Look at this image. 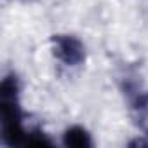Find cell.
<instances>
[{
	"mask_svg": "<svg viewBox=\"0 0 148 148\" xmlns=\"http://www.w3.org/2000/svg\"><path fill=\"white\" fill-rule=\"evenodd\" d=\"M49 45L52 58L64 68H79L87 61V47L75 33H54Z\"/></svg>",
	"mask_w": 148,
	"mask_h": 148,
	"instance_id": "2",
	"label": "cell"
},
{
	"mask_svg": "<svg viewBox=\"0 0 148 148\" xmlns=\"http://www.w3.org/2000/svg\"><path fill=\"white\" fill-rule=\"evenodd\" d=\"M54 141L49 138V134L40 127H28L25 146H52Z\"/></svg>",
	"mask_w": 148,
	"mask_h": 148,
	"instance_id": "4",
	"label": "cell"
},
{
	"mask_svg": "<svg viewBox=\"0 0 148 148\" xmlns=\"http://www.w3.org/2000/svg\"><path fill=\"white\" fill-rule=\"evenodd\" d=\"M25 2H28V0H25Z\"/></svg>",
	"mask_w": 148,
	"mask_h": 148,
	"instance_id": "6",
	"label": "cell"
},
{
	"mask_svg": "<svg viewBox=\"0 0 148 148\" xmlns=\"http://www.w3.org/2000/svg\"><path fill=\"white\" fill-rule=\"evenodd\" d=\"M61 145L66 148H92L96 145L92 132L82 124H71L61 132Z\"/></svg>",
	"mask_w": 148,
	"mask_h": 148,
	"instance_id": "3",
	"label": "cell"
},
{
	"mask_svg": "<svg viewBox=\"0 0 148 148\" xmlns=\"http://www.w3.org/2000/svg\"><path fill=\"white\" fill-rule=\"evenodd\" d=\"M28 125L21 105V80L7 71L0 82V141L4 146H25Z\"/></svg>",
	"mask_w": 148,
	"mask_h": 148,
	"instance_id": "1",
	"label": "cell"
},
{
	"mask_svg": "<svg viewBox=\"0 0 148 148\" xmlns=\"http://www.w3.org/2000/svg\"><path fill=\"white\" fill-rule=\"evenodd\" d=\"M131 108L136 113V119L141 120V125L146 127L148 125V92L136 94L132 103H131Z\"/></svg>",
	"mask_w": 148,
	"mask_h": 148,
	"instance_id": "5",
	"label": "cell"
}]
</instances>
